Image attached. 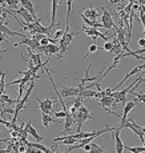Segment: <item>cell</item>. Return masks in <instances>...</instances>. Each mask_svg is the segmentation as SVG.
<instances>
[{
    "instance_id": "cell-33",
    "label": "cell",
    "mask_w": 145,
    "mask_h": 153,
    "mask_svg": "<svg viewBox=\"0 0 145 153\" xmlns=\"http://www.w3.org/2000/svg\"><path fill=\"white\" fill-rule=\"evenodd\" d=\"M138 45H140V47H145V37H141V39L138 40Z\"/></svg>"
},
{
    "instance_id": "cell-4",
    "label": "cell",
    "mask_w": 145,
    "mask_h": 153,
    "mask_svg": "<svg viewBox=\"0 0 145 153\" xmlns=\"http://www.w3.org/2000/svg\"><path fill=\"white\" fill-rule=\"evenodd\" d=\"M124 128H129L132 132H135L136 136H138V139L143 141V143L145 141V139H144L145 133H144V131H143V126L138 125L137 123L135 121V120H128V119H126V121L124 123Z\"/></svg>"
},
{
    "instance_id": "cell-26",
    "label": "cell",
    "mask_w": 145,
    "mask_h": 153,
    "mask_svg": "<svg viewBox=\"0 0 145 153\" xmlns=\"http://www.w3.org/2000/svg\"><path fill=\"white\" fill-rule=\"evenodd\" d=\"M133 96H136V99H135L136 102H141V104L145 105V93L144 92H137V93H135Z\"/></svg>"
},
{
    "instance_id": "cell-19",
    "label": "cell",
    "mask_w": 145,
    "mask_h": 153,
    "mask_svg": "<svg viewBox=\"0 0 145 153\" xmlns=\"http://www.w3.org/2000/svg\"><path fill=\"white\" fill-rule=\"evenodd\" d=\"M72 3L73 0H67V17H65V31H71L69 28V16L72 11Z\"/></svg>"
},
{
    "instance_id": "cell-29",
    "label": "cell",
    "mask_w": 145,
    "mask_h": 153,
    "mask_svg": "<svg viewBox=\"0 0 145 153\" xmlns=\"http://www.w3.org/2000/svg\"><path fill=\"white\" fill-rule=\"evenodd\" d=\"M65 33V28L64 29H56L55 31V35H53V37H55V39H61V37H63V35Z\"/></svg>"
},
{
    "instance_id": "cell-21",
    "label": "cell",
    "mask_w": 145,
    "mask_h": 153,
    "mask_svg": "<svg viewBox=\"0 0 145 153\" xmlns=\"http://www.w3.org/2000/svg\"><path fill=\"white\" fill-rule=\"evenodd\" d=\"M100 49H101V51H103V47H101V48H99V47H97L96 44H91V45L88 47V51H87V53H85L84 56H83V59H81V60H85V59H87V57H88V56H89L91 53H96V52H99Z\"/></svg>"
},
{
    "instance_id": "cell-15",
    "label": "cell",
    "mask_w": 145,
    "mask_h": 153,
    "mask_svg": "<svg viewBox=\"0 0 145 153\" xmlns=\"http://www.w3.org/2000/svg\"><path fill=\"white\" fill-rule=\"evenodd\" d=\"M60 121V119H52L51 113H43L41 112V124H43L44 128H48L49 124H52V123H59Z\"/></svg>"
},
{
    "instance_id": "cell-2",
    "label": "cell",
    "mask_w": 145,
    "mask_h": 153,
    "mask_svg": "<svg viewBox=\"0 0 145 153\" xmlns=\"http://www.w3.org/2000/svg\"><path fill=\"white\" fill-rule=\"evenodd\" d=\"M101 24H103V28H104L105 31H111L112 28L116 27L112 13L104 7H101Z\"/></svg>"
},
{
    "instance_id": "cell-1",
    "label": "cell",
    "mask_w": 145,
    "mask_h": 153,
    "mask_svg": "<svg viewBox=\"0 0 145 153\" xmlns=\"http://www.w3.org/2000/svg\"><path fill=\"white\" fill-rule=\"evenodd\" d=\"M99 105L103 108L104 111H106L108 113L113 114V116H117V117H121L120 114H116V112L112 111L109 107H116V101H115V97L113 96H109V95H105L103 96L101 99H99Z\"/></svg>"
},
{
    "instance_id": "cell-14",
    "label": "cell",
    "mask_w": 145,
    "mask_h": 153,
    "mask_svg": "<svg viewBox=\"0 0 145 153\" xmlns=\"http://www.w3.org/2000/svg\"><path fill=\"white\" fill-rule=\"evenodd\" d=\"M27 129H28V133H29V136H32L35 139V141H43L44 140V136H40V133L36 131V128H35L33 125H32V123L31 121H28L27 123Z\"/></svg>"
},
{
    "instance_id": "cell-17",
    "label": "cell",
    "mask_w": 145,
    "mask_h": 153,
    "mask_svg": "<svg viewBox=\"0 0 145 153\" xmlns=\"http://www.w3.org/2000/svg\"><path fill=\"white\" fill-rule=\"evenodd\" d=\"M20 4H22V7H24L25 10L29 11V13L32 15V16L35 17V19H37L36 13H35V7H33V3L31 1V0H20ZM39 20V19H37Z\"/></svg>"
},
{
    "instance_id": "cell-35",
    "label": "cell",
    "mask_w": 145,
    "mask_h": 153,
    "mask_svg": "<svg viewBox=\"0 0 145 153\" xmlns=\"http://www.w3.org/2000/svg\"><path fill=\"white\" fill-rule=\"evenodd\" d=\"M137 3L140 5H145V0H137Z\"/></svg>"
},
{
    "instance_id": "cell-22",
    "label": "cell",
    "mask_w": 145,
    "mask_h": 153,
    "mask_svg": "<svg viewBox=\"0 0 145 153\" xmlns=\"http://www.w3.org/2000/svg\"><path fill=\"white\" fill-rule=\"evenodd\" d=\"M20 4V0H5V7H8L10 10H17Z\"/></svg>"
},
{
    "instance_id": "cell-38",
    "label": "cell",
    "mask_w": 145,
    "mask_h": 153,
    "mask_svg": "<svg viewBox=\"0 0 145 153\" xmlns=\"http://www.w3.org/2000/svg\"><path fill=\"white\" fill-rule=\"evenodd\" d=\"M143 144H144V145H145V141H144V143H143Z\"/></svg>"
},
{
    "instance_id": "cell-27",
    "label": "cell",
    "mask_w": 145,
    "mask_h": 153,
    "mask_svg": "<svg viewBox=\"0 0 145 153\" xmlns=\"http://www.w3.org/2000/svg\"><path fill=\"white\" fill-rule=\"evenodd\" d=\"M91 146H92V149H91V152H92V153H103L105 151L103 146L97 145L96 143H91Z\"/></svg>"
},
{
    "instance_id": "cell-13",
    "label": "cell",
    "mask_w": 145,
    "mask_h": 153,
    "mask_svg": "<svg viewBox=\"0 0 145 153\" xmlns=\"http://www.w3.org/2000/svg\"><path fill=\"white\" fill-rule=\"evenodd\" d=\"M80 13L83 15V16H85V17H88V19H93V20H99L100 19V16L101 15L99 13V11H96L93 8V4H91V7L89 8H85L84 11H80Z\"/></svg>"
},
{
    "instance_id": "cell-16",
    "label": "cell",
    "mask_w": 145,
    "mask_h": 153,
    "mask_svg": "<svg viewBox=\"0 0 145 153\" xmlns=\"http://www.w3.org/2000/svg\"><path fill=\"white\" fill-rule=\"evenodd\" d=\"M81 19H83V22H84V24H85V25H88V27H92V28H103L101 22H99V20L88 19V17L83 16V15H81Z\"/></svg>"
},
{
    "instance_id": "cell-37",
    "label": "cell",
    "mask_w": 145,
    "mask_h": 153,
    "mask_svg": "<svg viewBox=\"0 0 145 153\" xmlns=\"http://www.w3.org/2000/svg\"><path fill=\"white\" fill-rule=\"evenodd\" d=\"M143 131H144V133H145V128H144V126H143Z\"/></svg>"
},
{
    "instance_id": "cell-8",
    "label": "cell",
    "mask_w": 145,
    "mask_h": 153,
    "mask_svg": "<svg viewBox=\"0 0 145 153\" xmlns=\"http://www.w3.org/2000/svg\"><path fill=\"white\" fill-rule=\"evenodd\" d=\"M120 131H121L120 126H115V129L112 131V137H113L115 141H116V152L117 153L124 152V143L120 137Z\"/></svg>"
},
{
    "instance_id": "cell-11",
    "label": "cell",
    "mask_w": 145,
    "mask_h": 153,
    "mask_svg": "<svg viewBox=\"0 0 145 153\" xmlns=\"http://www.w3.org/2000/svg\"><path fill=\"white\" fill-rule=\"evenodd\" d=\"M13 12H15V13H17L19 16H22L23 19L25 20V23H35V22L37 20V19H35V17L32 16L31 13H29V11H28V10H25L24 7H19L17 10H13ZM39 20H40V19H39Z\"/></svg>"
},
{
    "instance_id": "cell-28",
    "label": "cell",
    "mask_w": 145,
    "mask_h": 153,
    "mask_svg": "<svg viewBox=\"0 0 145 153\" xmlns=\"http://www.w3.org/2000/svg\"><path fill=\"white\" fill-rule=\"evenodd\" d=\"M68 112H69V111H68ZM68 112L67 111H59V112H53V114H55V117H56V119H60V120H63V119H65V116H67V114H68Z\"/></svg>"
},
{
    "instance_id": "cell-18",
    "label": "cell",
    "mask_w": 145,
    "mask_h": 153,
    "mask_svg": "<svg viewBox=\"0 0 145 153\" xmlns=\"http://www.w3.org/2000/svg\"><path fill=\"white\" fill-rule=\"evenodd\" d=\"M111 52L115 56L119 55V53H123V52H124L123 45L120 44V42H119V39H117V37H115V39H113V47H112V51Z\"/></svg>"
},
{
    "instance_id": "cell-31",
    "label": "cell",
    "mask_w": 145,
    "mask_h": 153,
    "mask_svg": "<svg viewBox=\"0 0 145 153\" xmlns=\"http://www.w3.org/2000/svg\"><path fill=\"white\" fill-rule=\"evenodd\" d=\"M0 43H7L8 44V36L0 31Z\"/></svg>"
},
{
    "instance_id": "cell-36",
    "label": "cell",
    "mask_w": 145,
    "mask_h": 153,
    "mask_svg": "<svg viewBox=\"0 0 145 153\" xmlns=\"http://www.w3.org/2000/svg\"><path fill=\"white\" fill-rule=\"evenodd\" d=\"M140 83H145V77L141 79V80H140Z\"/></svg>"
},
{
    "instance_id": "cell-20",
    "label": "cell",
    "mask_w": 145,
    "mask_h": 153,
    "mask_svg": "<svg viewBox=\"0 0 145 153\" xmlns=\"http://www.w3.org/2000/svg\"><path fill=\"white\" fill-rule=\"evenodd\" d=\"M80 32L81 31H79V32H72V31H65V33L63 35V39L65 40V42L68 43V44H71L72 43V40L75 39L77 35H80Z\"/></svg>"
},
{
    "instance_id": "cell-23",
    "label": "cell",
    "mask_w": 145,
    "mask_h": 153,
    "mask_svg": "<svg viewBox=\"0 0 145 153\" xmlns=\"http://www.w3.org/2000/svg\"><path fill=\"white\" fill-rule=\"evenodd\" d=\"M68 45H69V44H68L65 40L63 39V37H61V39L59 40V47H60V52H61V55H63L64 57H65V53H67V51H68Z\"/></svg>"
},
{
    "instance_id": "cell-9",
    "label": "cell",
    "mask_w": 145,
    "mask_h": 153,
    "mask_svg": "<svg viewBox=\"0 0 145 153\" xmlns=\"http://www.w3.org/2000/svg\"><path fill=\"white\" fill-rule=\"evenodd\" d=\"M136 104H137L136 101H126L125 102V105H124L123 114H121V117H120V124H119V126H120L121 129L124 128V123L126 121V116H128V113L136 107Z\"/></svg>"
},
{
    "instance_id": "cell-12",
    "label": "cell",
    "mask_w": 145,
    "mask_h": 153,
    "mask_svg": "<svg viewBox=\"0 0 145 153\" xmlns=\"http://www.w3.org/2000/svg\"><path fill=\"white\" fill-rule=\"evenodd\" d=\"M53 143H63L64 145H73V144L77 143V139L75 137V134L71 133L69 136H57L53 139Z\"/></svg>"
},
{
    "instance_id": "cell-32",
    "label": "cell",
    "mask_w": 145,
    "mask_h": 153,
    "mask_svg": "<svg viewBox=\"0 0 145 153\" xmlns=\"http://www.w3.org/2000/svg\"><path fill=\"white\" fill-rule=\"evenodd\" d=\"M91 149H92V146H91V143L83 146V151H85V152H91Z\"/></svg>"
},
{
    "instance_id": "cell-30",
    "label": "cell",
    "mask_w": 145,
    "mask_h": 153,
    "mask_svg": "<svg viewBox=\"0 0 145 153\" xmlns=\"http://www.w3.org/2000/svg\"><path fill=\"white\" fill-rule=\"evenodd\" d=\"M112 47H113V42H109V40L103 44V49L106 51V52H111L112 51Z\"/></svg>"
},
{
    "instance_id": "cell-6",
    "label": "cell",
    "mask_w": 145,
    "mask_h": 153,
    "mask_svg": "<svg viewBox=\"0 0 145 153\" xmlns=\"http://www.w3.org/2000/svg\"><path fill=\"white\" fill-rule=\"evenodd\" d=\"M91 65H92V63L88 64L84 77H76V79H77V80L80 81V84H79L80 87L85 85V83H92V81H100V79H101V73H103V72H99L96 76H89V68H91Z\"/></svg>"
},
{
    "instance_id": "cell-25",
    "label": "cell",
    "mask_w": 145,
    "mask_h": 153,
    "mask_svg": "<svg viewBox=\"0 0 145 153\" xmlns=\"http://www.w3.org/2000/svg\"><path fill=\"white\" fill-rule=\"evenodd\" d=\"M124 149H126V151H129V152L143 153V152H145V145L144 146H126V145H124Z\"/></svg>"
},
{
    "instance_id": "cell-24",
    "label": "cell",
    "mask_w": 145,
    "mask_h": 153,
    "mask_svg": "<svg viewBox=\"0 0 145 153\" xmlns=\"http://www.w3.org/2000/svg\"><path fill=\"white\" fill-rule=\"evenodd\" d=\"M5 76H7V72H0V93L5 92V87H7V83H5Z\"/></svg>"
},
{
    "instance_id": "cell-7",
    "label": "cell",
    "mask_w": 145,
    "mask_h": 153,
    "mask_svg": "<svg viewBox=\"0 0 145 153\" xmlns=\"http://www.w3.org/2000/svg\"><path fill=\"white\" fill-rule=\"evenodd\" d=\"M20 45H25L27 48H31L32 51H36V49L39 48V45H40V42L39 40H35V39H32V37L27 36V37H24V40L13 44V47H20Z\"/></svg>"
},
{
    "instance_id": "cell-3",
    "label": "cell",
    "mask_w": 145,
    "mask_h": 153,
    "mask_svg": "<svg viewBox=\"0 0 145 153\" xmlns=\"http://www.w3.org/2000/svg\"><path fill=\"white\" fill-rule=\"evenodd\" d=\"M37 100V102H39V109L43 112V113H51L53 114V105H55V102L57 101L56 99H49V97H47V99H39V97H36Z\"/></svg>"
},
{
    "instance_id": "cell-5",
    "label": "cell",
    "mask_w": 145,
    "mask_h": 153,
    "mask_svg": "<svg viewBox=\"0 0 145 153\" xmlns=\"http://www.w3.org/2000/svg\"><path fill=\"white\" fill-rule=\"evenodd\" d=\"M81 31L83 32H85V33L88 35L89 37H92V39H103V40H105V42H108L111 37H108V36H105L103 32H100L97 28H92V27H88V25H85V24H83L81 25Z\"/></svg>"
},
{
    "instance_id": "cell-34",
    "label": "cell",
    "mask_w": 145,
    "mask_h": 153,
    "mask_svg": "<svg viewBox=\"0 0 145 153\" xmlns=\"http://www.w3.org/2000/svg\"><path fill=\"white\" fill-rule=\"evenodd\" d=\"M11 139H0V143H10Z\"/></svg>"
},
{
    "instance_id": "cell-10",
    "label": "cell",
    "mask_w": 145,
    "mask_h": 153,
    "mask_svg": "<svg viewBox=\"0 0 145 153\" xmlns=\"http://www.w3.org/2000/svg\"><path fill=\"white\" fill-rule=\"evenodd\" d=\"M0 31L3 32V33H5L8 37H15V36H19V37H27L25 33H22V32H16V31H12V29H10L7 27V24H5L3 20H0Z\"/></svg>"
}]
</instances>
